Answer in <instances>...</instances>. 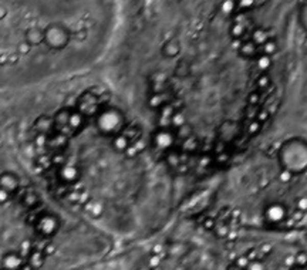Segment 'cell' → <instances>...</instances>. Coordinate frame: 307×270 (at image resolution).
Returning a JSON list of instances; mask_svg holds the SVG:
<instances>
[{
  "label": "cell",
  "instance_id": "obj_1",
  "mask_svg": "<svg viewBox=\"0 0 307 270\" xmlns=\"http://www.w3.org/2000/svg\"><path fill=\"white\" fill-rule=\"evenodd\" d=\"M277 162L294 176L307 172V141L300 137H293L280 144L277 149Z\"/></svg>",
  "mask_w": 307,
  "mask_h": 270
},
{
  "label": "cell",
  "instance_id": "obj_2",
  "mask_svg": "<svg viewBox=\"0 0 307 270\" xmlns=\"http://www.w3.org/2000/svg\"><path fill=\"white\" fill-rule=\"evenodd\" d=\"M127 124L128 121L124 111L114 105H104L94 117V125L97 132L105 138H112L121 134Z\"/></svg>",
  "mask_w": 307,
  "mask_h": 270
},
{
  "label": "cell",
  "instance_id": "obj_3",
  "mask_svg": "<svg viewBox=\"0 0 307 270\" xmlns=\"http://www.w3.org/2000/svg\"><path fill=\"white\" fill-rule=\"evenodd\" d=\"M33 229L41 239H53L61 229V219L57 213L41 209L33 219Z\"/></svg>",
  "mask_w": 307,
  "mask_h": 270
},
{
  "label": "cell",
  "instance_id": "obj_4",
  "mask_svg": "<svg viewBox=\"0 0 307 270\" xmlns=\"http://www.w3.org/2000/svg\"><path fill=\"white\" fill-rule=\"evenodd\" d=\"M44 44L52 50H63L70 44L72 30L61 21H52L44 29Z\"/></svg>",
  "mask_w": 307,
  "mask_h": 270
},
{
  "label": "cell",
  "instance_id": "obj_5",
  "mask_svg": "<svg viewBox=\"0 0 307 270\" xmlns=\"http://www.w3.org/2000/svg\"><path fill=\"white\" fill-rule=\"evenodd\" d=\"M177 131L171 127H159L151 135V145L158 152H171L177 145Z\"/></svg>",
  "mask_w": 307,
  "mask_h": 270
},
{
  "label": "cell",
  "instance_id": "obj_6",
  "mask_svg": "<svg viewBox=\"0 0 307 270\" xmlns=\"http://www.w3.org/2000/svg\"><path fill=\"white\" fill-rule=\"evenodd\" d=\"M289 218V208L286 204L273 200L269 202L262 211V219L268 226H279Z\"/></svg>",
  "mask_w": 307,
  "mask_h": 270
},
{
  "label": "cell",
  "instance_id": "obj_7",
  "mask_svg": "<svg viewBox=\"0 0 307 270\" xmlns=\"http://www.w3.org/2000/svg\"><path fill=\"white\" fill-rule=\"evenodd\" d=\"M103 107H104V104L100 98V94L91 90L81 93L76 103V108L79 109L80 112H83L87 118H94Z\"/></svg>",
  "mask_w": 307,
  "mask_h": 270
},
{
  "label": "cell",
  "instance_id": "obj_8",
  "mask_svg": "<svg viewBox=\"0 0 307 270\" xmlns=\"http://www.w3.org/2000/svg\"><path fill=\"white\" fill-rule=\"evenodd\" d=\"M249 13L245 12H238V13L232 17V23L229 27V34L232 40L235 41H242V40L248 39L249 34L252 32V23L249 19Z\"/></svg>",
  "mask_w": 307,
  "mask_h": 270
},
{
  "label": "cell",
  "instance_id": "obj_9",
  "mask_svg": "<svg viewBox=\"0 0 307 270\" xmlns=\"http://www.w3.org/2000/svg\"><path fill=\"white\" fill-rule=\"evenodd\" d=\"M57 179L65 185V187H73V185H77L81 178H83V171L79 165L72 164V162H64L61 164L57 169Z\"/></svg>",
  "mask_w": 307,
  "mask_h": 270
},
{
  "label": "cell",
  "instance_id": "obj_10",
  "mask_svg": "<svg viewBox=\"0 0 307 270\" xmlns=\"http://www.w3.org/2000/svg\"><path fill=\"white\" fill-rule=\"evenodd\" d=\"M26 263L27 260L23 257V255L16 251L6 252L0 259V264L3 269H25V267H29V264Z\"/></svg>",
  "mask_w": 307,
  "mask_h": 270
},
{
  "label": "cell",
  "instance_id": "obj_11",
  "mask_svg": "<svg viewBox=\"0 0 307 270\" xmlns=\"http://www.w3.org/2000/svg\"><path fill=\"white\" fill-rule=\"evenodd\" d=\"M0 188H3L5 191L10 193L13 196L14 193L19 192L20 189V178L17 174H14L12 171H5L0 174Z\"/></svg>",
  "mask_w": 307,
  "mask_h": 270
},
{
  "label": "cell",
  "instance_id": "obj_12",
  "mask_svg": "<svg viewBox=\"0 0 307 270\" xmlns=\"http://www.w3.org/2000/svg\"><path fill=\"white\" fill-rule=\"evenodd\" d=\"M70 111L72 109H60L57 111L53 118V127H54V131L57 132H61L64 135H72L70 134V129H68V120H70Z\"/></svg>",
  "mask_w": 307,
  "mask_h": 270
},
{
  "label": "cell",
  "instance_id": "obj_13",
  "mask_svg": "<svg viewBox=\"0 0 307 270\" xmlns=\"http://www.w3.org/2000/svg\"><path fill=\"white\" fill-rule=\"evenodd\" d=\"M182 52V44H181V40L178 37H171V39L165 40L163 44L161 46V54L163 58H177Z\"/></svg>",
  "mask_w": 307,
  "mask_h": 270
},
{
  "label": "cell",
  "instance_id": "obj_14",
  "mask_svg": "<svg viewBox=\"0 0 307 270\" xmlns=\"http://www.w3.org/2000/svg\"><path fill=\"white\" fill-rule=\"evenodd\" d=\"M261 53V49L259 46H256L252 40L245 39L242 41H239V46H238V54L241 56L245 60H255Z\"/></svg>",
  "mask_w": 307,
  "mask_h": 270
},
{
  "label": "cell",
  "instance_id": "obj_15",
  "mask_svg": "<svg viewBox=\"0 0 307 270\" xmlns=\"http://www.w3.org/2000/svg\"><path fill=\"white\" fill-rule=\"evenodd\" d=\"M218 134H219V140H221V142L228 144V142L233 141L236 137L239 135V127H238L236 122L226 121L223 122L222 125L219 127Z\"/></svg>",
  "mask_w": 307,
  "mask_h": 270
},
{
  "label": "cell",
  "instance_id": "obj_16",
  "mask_svg": "<svg viewBox=\"0 0 307 270\" xmlns=\"http://www.w3.org/2000/svg\"><path fill=\"white\" fill-rule=\"evenodd\" d=\"M87 117L80 112L77 108H73L70 111V120H68V129H70V134H77L80 131H83L87 124Z\"/></svg>",
  "mask_w": 307,
  "mask_h": 270
},
{
  "label": "cell",
  "instance_id": "obj_17",
  "mask_svg": "<svg viewBox=\"0 0 307 270\" xmlns=\"http://www.w3.org/2000/svg\"><path fill=\"white\" fill-rule=\"evenodd\" d=\"M25 41L30 47L44 44V30L39 26H30L25 32Z\"/></svg>",
  "mask_w": 307,
  "mask_h": 270
},
{
  "label": "cell",
  "instance_id": "obj_18",
  "mask_svg": "<svg viewBox=\"0 0 307 270\" xmlns=\"http://www.w3.org/2000/svg\"><path fill=\"white\" fill-rule=\"evenodd\" d=\"M170 101V97L167 94V90L163 91H152L151 96L148 97V107L152 109H159L162 108L163 105H167Z\"/></svg>",
  "mask_w": 307,
  "mask_h": 270
},
{
  "label": "cell",
  "instance_id": "obj_19",
  "mask_svg": "<svg viewBox=\"0 0 307 270\" xmlns=\"http://www.w3.org/2000/svg\"><path fill=\"white\" fill-rule=\"evenodd\" d=\"M110 140H111L112 149H114L115 152H118V154H125V152H128V149H130L131 145H132L131 140L124 132L115 135V137H112Z\"/></svg>",
  "mask_w": 307,
  "mask_h": 270
},
{
  "label": "cell",
  "instance_id": "obj_20",
  "mask_svg": "<svg viewBox=\"0 0 307 270\" xmlns=\"http://www.w3.org/2000/svg\"><path fill=\"white\" fill-rule=\"evenodd\" d=\"M20 202L23 204V206H26L29 209H34L39 205H41V198L36 191L33 189H26L23 191L21 196H20Z\"/></svg>",
  "mask_w": 307,
  "mask_h": 270
},
{
  "label": "cell",
  "instance_id": "obj_21",
  "mask_svg": "<svg viewBox=\"0 0 307 270\" xmlns=\"http://www.w3.org/2000/svg\"><path fill=\"white\" fill-rule=\"evenodd\" d=\"M270 37H272V36L269 34L268 30H266V29H262V27H253L250 34H249V39L252 40L256 46H259V49H261L262 46L265 44Z\"/></svg>",
  "mask_w": 307,
  "mask_h": 270
},
{
  "label": "cell",
  "instance_id": "obj_22",
  "mask_svg": "<svg viewBox=\"0 0 307 270\" xmlns=\"http://www.w3.org/2000/svg\"><path fill=\"white\" fill-rule=\"evenodd\" d=\"M67 137H68V135H64L61 134V132L54 131V134L47 135V144H49V147L53 149L64 148L65 145H67Z\"/></svg>",
  "mask_w": 307,
  "mask_h": 270
},
{
  "label": "cell",
  "instance_id": "obj_23",
  "mask_svg": "<svg viewBox=\"0 0 307 270\" xmlns=\"http://www.w3.org/2000/svg\"><path fill=\"white\" fill-rule=\"evenodd\" d=\"M255 65L261 73H268L272 69V65H273V57L266 56L263 53H259V56L255 58Z\"/></svg>",
  "mask_w": 307,
  "mask_h": 270
},
{
  "label": "cell",
  "instance_id": "obj_24",
  "mask_svg": "<svg viewBox=\"0 0 307 270\" xmlns=\"http://www.w3.org/2000/svg\"><path fill=\"white\" fill-rule=\"evenodd\" d=\"M219 10L223 16L226 17H233L238 13V7H236L235 0H222L219 5Z\"/></svg>",
  "mask_w": 307,
  "mask_h": 270
},
{
  "label": "cell",
  "instance_id": "obj_25",
  "mask_svg": "<svg viewBox=\"0 0 307 270\" xmlns=\"http://www.w3.org/2000/svg\"><path fill=\"white\" fill-rule=\"evenodd\" d=\"M85 211L92 218H100L104 212V205L98 200H90L85 204Z\"/></svg>",
  "mask_w": 307,
  "mask_h": 270
},
{
  "label": "cell",
  "instance_id": "obj_26",
  "mask_svg": "<svg viewBox=\"0 0 307 270\" xmlns=\"http://www.w3.org/2000/svg\"><path fill=\"white\" fill-rule=\"evenodd\" d=\"M44 256H46V252L34 249V251L30 253L29 259H27L29 267H40L41 264L44 263Z\"/></svg>",
  "mask_w": 307,
  "mask_h": 270
},
{
  "label": "cell",
  "instance_id": "obj_27",
  "mask_svg": "<svg viewBox=\"0 0 307 270\" xmlns=\"http://www.w3.org/2000/svg\"><path fill=\"white\" fill-rule=\"evenodd\" d=\"M272 85V77L269 76V73H261L255 80V87L257 91H266Z\"/></svg>",
  "mask_w": 307,
  "mask_h": 270
},
{
  "label": "cell",
  "instance_id": "obj_28",
  "mask_svg": "<svg viewBox=\"0 0 307 270\" xmlns=\"http://www.w3.org/2000/svg\"><path fill=\"white\" fill-rule=\"evenodd\" d=\"M277 52H279V44H277V41H276L273 37H270V39L261 47V53L266 54V56H270V57H273Z\"/></svg>",
  "mask_w": 307,
  "mask_h": 270
},
{
  "label": "cell",
  "instance_id": "obj_29",
  "mask_svg": "<svg viewBox=\"0 0 307 270\" xmlns=\"http://www.w3.org/2000/svg\"><path fill=\"white\" fill-rule=\"evenodd\" d=\"M249 262H250V259H249L248 256H246V253L245 255H242V256H238L232 262V263L229 264L228 269H236V270H248V266H249Z\"/></svg>",
  "mask_w": 307,
  "mask_h": 270
},
{
  "label": "cell",
  "instance_id": "obj_30",
  "mask_svg": "<svg viewBox=\"0 0 307 270\" xmlns=\"http://www.w3.org/2000/svg\"><path fill=\"white\" fill-rule=\"evenodd\" d=\"M307 267V252L300 251L293 255V267L292 269H306Z\"/></svg>",
  "mask_w": 307,
  "mask_h": 270
},
{
  "label": "cell",
  "instance_id": "obj_31",
  "mask_svg": "<svg viewBox=\"0 0 307 270\" xmlns=\"http://www.w3.org/2000/svg\"><path fill=\"white\" fill-rule=\"evenodd\" d=\"M297 19H299L301 29L307 33V0H303L300 3L299 12H297Z\"/></svg>",
  "mask_w": 307,
  "mask_h": 270
},
{
  "label": "cell",
  "instance_id": "obj_32",
  "mask_svg": "<svg viewBox=\"0 0 307 270\" xmlns=\"http://www.w3.org/2000/svg\"><path fill=\"white\" fill-rule=\"evenodd\" d=\"M262 127H263V124H261L256 118H252V120H249L248 125H246V134L249 137H256L257 134H261Z\"/></svg>",
  "mask_w": 307,
  "mask_h": 270
},
{
  "label": "cell",
  "instance_id": "obj_33",
  "mask_svg": "<svg viewBox=\"0 0 307 270\" xmlns=\"http://www.w3.org/2000/svg\"><path fill=\"white\" fill-rule=\"evenodd\" d=\"M235 2L238 12H245V13H249L256 5V0H235Z\"/></svg>",
  "mask_w": 307,
  "mask_h": 270
},
{
  "label": "cell",
  "instance_id": "obj_34",
  "mask_svg": "<svg viewBox=\"0 0 307 270\" xmlns=\"http://www.w3.org/2000/svg\"><path fill=\"white\" fill-rule=\"evenodd\" d=\"M262 103V93L261 91H250L248 96V104L249 107H256Z\"/></svg>",
  "mask_w": 307,
  "mask_h": 270
},
{
  "label": "cell",
  "instance_id": "obj_35",
  "mask_svg": "<svg viewBox=\"0 0 307 270\" xmlns=\"http://www.w3.org/2000/svg\"><path fill=\"white\" fill-rule=\"evenodd\" d=\"M294 208L296 211H300V212L306 213L307 212V195H301L297 199L294 200Z\"/></svg>",
  "mask_w": 307,
  "mask_h": 270
},
{
  "label": "cell",
  "instance_id": "obj_36",
  "mask_svg": "<svg viewBox=\"0 0 307 270\" xmlns=\"http://www.w3.org/2000/svg\"><path fill=\"white\" fill-rule=\"evenodd\" d=\"M255 118L257 121L261 122V124H266L269 121V118H270V111L268 108H261L256 111V116Z\"/></svg>",
  "mask_w": 307,
  "mask_h": 270
},
{
  "label": "cell",
  "instance_id": "obj_37",
  "mask_svg": "<svg viewBox=\"0 0 307 270\" xmlns=\"http://www.w3.org/2000/svg\"><path fill=\"white\" fill-rule=\"evenodd\" d=\"M263 269H266V264L263 263L259 257H257V259H253V260H250V262H249L248 270H263Z\"/></svg>",
  "mask_w": 307,
  "mask_h": 270
},
{
  "label": "cell",
  "instance_id": "obj_38",
  "mask_svg": "<svg viewBox=\"0 0 307 270\" xmlns=\"http://www.w3.org/2000/svg\"><path fill=\"white\" fill-rule=\"evenodd\" d=\"M257 252H259L261 255H263V256H268V255H270V253L273 252V244L269 243V242H265V243H262L261 246H259Z\"/></svg>",
  "mask_w": 307,
  "mask_h": 270
},
{
  "label": "cell",
  "instance_id": "obj_39",
  "mask_svg": "<svg viewBox=\"0 0 307 270\" xmlns=\"http://www.w3.org/2000/svg\"><path fill=\"white\" fill-rule=\"evenodd\" d=\"M294 175L290 174V172H288V171H285V169H281L280 174H279V179H280V182H283V184H288V182H290L292 181V178H293Z\"/></svg>",
  "mask_w": 307,
  "mask_h": 270
},
{
  "label": "cell",
  "instance_id": "obj_40",
  "mask_svg": "<svg viewBox=\"0 0 307 270\" xmlns=\"http://www.w3.org/2000/svg\"><path fill=\"white\" fill-rule=\"evenodd\" d=\"M10 198H12V195L7 192V191H5L3 188H0V205L7 204V202L10 200Z\"/></svg>",
  "mask_w": 307,
  "mask_h": 270
},
{
  "label": "cell",
  "instance_id": "obj_41",
  "mask_svg": "<svg viewBox=\"0 0 307 270\" xmlns=\"http://www.w3.org/2000/svg\"><path fill=\"white\" fill-rule=\"evenodd\" d=\"M30 49H32V47L25 41V43H21V44L19 46V53L20 54H27V53L30 52Z\"/></svg>",
  "mask_w": 307,
  "mask_h": 270
},
{
  "label": "cell",
  "instance_id": "obj_42",
  "mask_svg": "<svg viewBox=\"0 0 307 270\" xmlns=\"http://www.w3.org/2000/svg\"><path fill=\"white\" fill-rule=\"evenodd\" d=\"M7 16V9L5 6H0V20H3Z\"/></svg>",
  "mask_w": 307,
  "mask_h": 270
}]
</instances>
